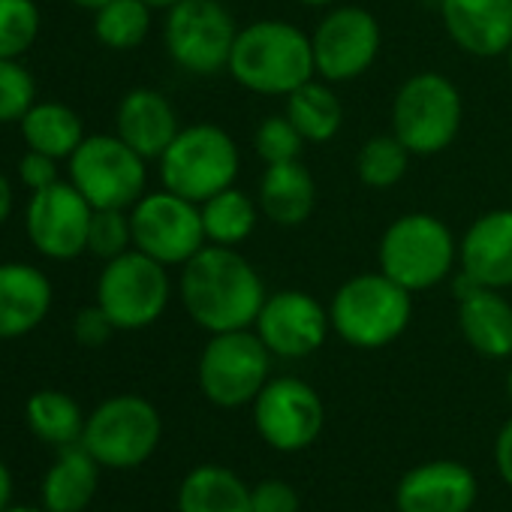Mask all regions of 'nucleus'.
<instances>
[{"label": "nucleus", "mask_w": 512, "mask_h": 512, "mask_svg": "<svg viewBox=\"0 0 512 512\" xmlns=\"http://www.w3.org/2000/svg\"><path fill=\"white\" fill-rule=\"evenodd\" d=\"M178 296L199 329L220 335L253 329L269 290L260 269L238 247L205 244L181 266Z\"/></svg>", "instance_id": "1"}, {"label": "nucleus", "mask_w": 512, "mask_h": 512, "mask_svg": "<svg viewBox=\"0 0 512 512\" xmlns=\"http://www.w3.org/2000/svg\"><path fill=\"white\" fill-rule=\"evenodd\" d=\"M226 73L250 94L287 100L317 79L311 34L287 19H256L238 31Z\"/></svg>", "instance_id": "2"}, {"label": "nucleus", "mask_w": 512, "mask_h": 512, "mask_svg": "<svg viewBox=\"0 0 512 512\" xmlns=\"http://www.w3.org/2000/svg\"><path fill=\"white\" fill-rule=\"evenodd\" d=\"M377 269L407 293H428L458 272V238L431 211L395 217L377 244Z\"/></svg>", "instance_id": "3"}, {"label": "nucleus", "mask_w": 512, "mask_h": 512, "mask_svg": "<svg viewBox=\"0 0 512 512\" xmlns=\"http://www.w3.org/2000/svg\"><path fill=\"white\" fill-rule=\"evenodd\" d=\"M332 332L356 350H383L413 323V293L389 275L362 272L347 278L329 302Z\"/></svg>", "instance_id": "4"}, {"label": "nucleus", "mask_w": 512, "mask_h": 512, "mask_svg": "<svg viewBox=\"0 0 512 512\" xmlns=\"http://www.w3.org/2000/svg\"><path fill=\"white\" fill-rule=\"evenodd\" d=\"M389 124L413 157H437L452 148L461 133V88L437 70L413 73L398 85L392 97Z\"/></svg>", "instance_id": "5"}, {"label": "nucleus", "mask_w": 512, "mask_h": 512, "mask_svg": "<svg viewBox=\"0 0 512 512\" xmlns=\"http://www.w3.org/2000/svg\"><path fill=\"white\" fill-rule=\"evenodd\" d=\"M160 184L196 205L235 184L241 172V151L229 130L211 121H196L178 130L163 151Z\"/></svg>", "instance_id": "6"}, {"label": "nucleus", "mask_w": 512, "mask_h": 512, "mask_svg": "<svg viewBox=\"0 0 512 512\" xmlns=\"http://www.w3.org/2000/svg\"><path fill=\"white\" fill-rule=\"evenodd\" d=\"M241 25L223 0H181L166 10L163 49L169 61L196 79L226 73Z\"/></svg>", "instance_id": "7"}, {"label": "nucleus", "mask_w": 512, "mask_h": 512, "mask_svg": "<svg viewBox=\"0 0 512 512\" xmlns=\"http://www.w3.org/2000/svg\"><path fill=\"white\" fill-rule=\"evenodd\" d=\"M272 353L253 329L208 335L196 380L202 395L220 410H238L256 401L272 380Z\"/></svg>", "instance_id": "8"}, {"label": "nucleus", "mask_w": 512, "mask_h": 512, "mask_svg": "<svg viewBox=\"0 0 512 512\" xmlns=\"http://www.w3.org/2000/svg\"><path fill=\"white\" fill-rule=\"evenodd\" d=\"M70 184L91 208L130 211L148 193V160L118 133H94L67 160Z\"/></svg>", "instance_id": "9"}, {"label": "nucleus", "mask_w": 512, "mask_h": 512, "mask_svg": "<svg viewBox=\"0 0 512 512\" xmlns=\"http://www.w3.org/2000/svg\"><path fill=\"white\" fill-rule=\"evenodd\" d=\"M172 299L169 269L142 250H127L109 260L97 278V305L118 332H139L154 326Z\"/></svg>", "instance_id": "10"}, {"label": "nucleus", "mask_w": 512, "mask_h": 512, "mask_svg": "<svg viewBox=\"0 0 512 512\" xmlns=\"http://www.w3.org/2000/svg\"><path fill=\"white\" fill-rule=\"evenodd\" d=\"M160 434L163 422L148 398L115 395L85 419L82 446L97 458V464L127 470L154 455Z\"/></svg>", "instance_id": "11"}, {"label": "nucleus", "mask_w": 512, "mask_h": 512, "mask_svg": "<svg viewBox=\"0 0 512 512\" xmlns=\"http://www.w3.org/2000/svg\"><path fill=\"white\" fill-rule=\"evenodd\" d=\"M317 76L329 85L362 79L380 58L383 28L377 16L356 4H335L311 31Z\"/></svg>", "instance_id": "12"}, {"label": "nucleus", "mask_w": 512, "mask_h": 512, "mask_svg": "<svg viewBox=\"0 0 512 512\" xmlns=\"http://www.w3.org/2000/svg\"><path fill=\"white\" fill-rule=\"evenodd\" d=\"M133 247L148 253L166 269H181L208 241L202 229V211L196 202L160 187L145 193L130 208Z\"/></svg>", "instance_id": "13"}, {"label": "nucleus", "mask_w": 512, "mask_h": 512, "mask_svg": "<svg viewBox=\"0 0 512 512\" xmlns=\"http://www.w3.org/2000/svg\"><path fill=\"white\" fill-rule=\"evenodd\" d=\"M250 407L256 434L278 452L308 449L326 425L320 392L299 377H272Z\"/></svg>", "instance_id": "14"}, {"label": "nucleus", "mask_w": 512, "mask_h": 512, "mask_svg": "<svg viewBox=\"0 0 512 512\" xmlns=\"http://www.w3.org/2000/svg\"><path fill=\"white\" fill-rule=\"evenodd\" d=\"M91 217V202L70 181H58L31 193L25 208V232L40 256L67 263L88 253Z\"/></svg>", "instance_id": "15"}, {"label": "nucleus", "mask_w": 512, "mask_h": 512, "mask_svg": "<svg viewBox=\"0 0 512 512\" xmlns=\"http://www.w3.org/2000/svg\"><path fill=\"white\" fill-rule=\"evenodd\" d=\"M253 332L275 359H308L326 344L332 320L329 308L308 290H278L266 296Z\"/></svg>", "instance_id": "16"}, {"label": "nucleus", "mask_w": 512, "mask_h": 512, "mask_svg": "<svg viewBox=\"0 0 512 512\" xmlns=\"http://www.w3.org/2000/svg\"><path fill=\"white\" fill-rule=\"evenodd\" d=\"M458 272L488 290H512V208L482 211L458 241Z\"/></svg>", "instance_id": "17"}, {"label": "nucleus", "mask_w": 512, "mask_h": 512, "mask_svg": "<svg viewBox=\"0 0 512 512\" xmlns=\"http://www.w3.org/2000/svg\"><path fill=\"white\" fill-rule=\"evenodd\" d=\"M449 40L470 58L494 61L512 46V0H437Z\"/></svg>", "instance_id": "18"}, {"label": "nucleus", "mask_w": 512, "mask_h": 512, "mask_svg": "<svg viewBox=\"0 0 512 512\" xmlns=\"http://www.w3.org/2000/svg\"><path fill=\"white\" fill-rule=\"evenodd\" d=\"M479 494L473 470L461 461H425L407 470L395 488L398 512H470Z\"/></svg>", "instance_id": "19"}, {"label": "nucleus", "mask_w": 512, "mask_h": 512, "mask_svg": "<svg viewBox=\"0 0 512 512\" xmlns=\"http://www.w3.org/2000/svg\"><path fill=\"white\" fill-rule=\"evenodd\" d=\"M455 320L467 347L482 359H509L512 356V302L503 290H488L470 284L461 272L455 281Z\"/></svg>", "instance_id": "20"}, {"label": "nucleus", "mask_w": 512, "mask_h": 512, "mask_svg": "<svg viewBox=\"0 0 512 512\" xmlns=\"http://www.w3.org/2000/svg\"><path fill=\"white\" fill-rule=\"evenodd\" d=\"M178 130V112L157 88H133L115 109V133L145 160H160Z\"/></svg>", "instance_id": "21"}, {"label": "nucleus", "mask_w": 512, "mask_h": 512, "mask_svg": "<svg viewBox=\"0 0 512 512\" xmlns=\"http://www.w3.org/2000/svg\"><path fill=\"white\" fill-rule=\"evenodd\" d=\"M52 311V281L31 263H0V341L31 335Z\"/></svg>", "instance_id": "22"}, {"label": "nucleus", "mask_w": 512, "mask_h": 512, "mask_svg": "<svg viewBox=\"0 0 512 512\" xmlns=\"http://www.w3.org/2000/svg\"><path fill=\"white\" fill-rule=\"evenodd\" d=\"M317 178L308 169L305 160H287L266 166L256 184V202L266 220H272L281 229L305 226L317 211Z\"/></svg>", "instance_id": "23"}, {"label": "nucleus", "mask_w": 512, "mask_h": 512, "mask_svg": "<svg viewBox=\"0 0 512 512\" xmlns=\"http://www.w3.org/2000/svg\"><path fill=\"white\" fill-rule=\"evenodd\" d=\"M97 458L79 443L61 446L55 464L43 479L46 512H82L97 494Z\"/></svg>", "instance_id": "24"}, {"label": "nucleus", "mask_w": 512, "mask_h": 512, "mask_svg": "<svg viewBox=\"0 0 512 512\" xmlns=\"http://www.w3.org/2000/svg\"><path fill=\"white\" fill-rule=\"evenodd\" d=\"M178 512H253L250 485L229 467L199 464L178 488Z\"/></svg>", "instance_id": "25"}, {"label": "nucleus", "mask_w": 512, "mask_h": 512, "mask_svg": "<svg viewBox=\"0 0 512 512\" xmlns=\"http://www.w3.org/2000/svg\"><path fill=\"white\" fill-rule=\"evenodd\" d=\"M19 130L31 151L49 154L55 160H70L73 151L85 142V124L79 112L55 100H37L22 115Z\"/></svg>", "instance_id": "26"}, {"label": "nucleus", "mask_w": 512, "mask_h": 512, "mask_svg": "<svg viewBox=\"0 0 512 512\" xmlns=\"http://www.w3.org/2000/svg\"><path fill=\"white\" fill-rule=\"evenodd\" d=\"M284 115L296 124L308 145H326L344 127V103L335 94V85L323 82L320 76L284 100Z\"/></svg>", "instance_id": "27"}, {"label": "nucleus", "mask_w": 512, "mask_h": 512, "mask_svg": "<svg viewBox=\"0 0 512 512\" xmlns=\"http://www.w3.org/2000/svg\"><path fill=\"white\" fill-rule=\"evenodd\" d=\"M202 211V229L208 244H223V247H241L260 226V202L256 196L238 190L235 184L214 193L199 205Z\"/></svg>", "instance_id": "28"}, {"label": "nucleus", "mask_w": 512, "mask_h": 512, "mask_svg": "<svg viewBox=\"0 0 512 512\" xmlns=\"http://www.w3.org/2000/svg\"><path fill=\"white\" fill-rule=\"evenodd\" d=\"M25 416H28L31 431L40 440H46V443L70 446V443H79L82 440L85 416H82V407L67 392H58V389H40V392H34L28 398Z\"/></svg>", "instance_id": "29"}, {"label": "nucleus", "mask_w": 512, "mask_h": 512, "mask_svg": "<svg viewBox=\"0 0 512 512\" xmlns=\"http://www.w3.org/2000/svg\"><path fill=\"white\" fill-rule=\"evenodd\" d=\"M151 16L154 10L145 0H112L94 13V37L112 52L139 49L151 34Z\"/></svg>", "instance_id": "30"}, {"label": "nucleus", "mask_w": 512, "mask_h": 512, "mask_svg": "<svg viewBox=\"0 0 512 512\" xmlns=\"http://www.w3.org/2000/svg\"><path fill=\"white\" fill-rule=\"evenodd\" d=\"M410 160L413 154L407 151V145L389 130L362 142L356 154V178L371 190H392L407 178Z\"/></svg>", "instance_id": "31"}, {"label": "nucleus", "mask_w": 512, "mask_h": 512, "mask_svg": "<svg viewBox=\"0 0 512 512\" xmlns=\"http://www.w3.org/2000/svg\"><path fill=\"white\" fill-rule=\"evenodd\" d=\"M37 0H0V58H22L40 40Z\"/></svg>", "instance_id": "32"}, {"label": "nucleus", "mask_w": 512, "mask_h": 512, "mask_svg": "<svg viewBox=\"0 0 512 512\" xmlns=\"http://www.w3.org/2000/svg\"><path fill=\"white\" fill-rule=\"evenodd\" d=\"M305 139L296 130V124L281 112V115H266L253 130V151L263 160V166L287 163V160H302L305 154Z\"/></svg>", "instance_id": "33"}, {"label": "nucleus", "mask_w": 512, "mask_h": 512, "mask_svg": "<svg viewBox=\"0 0 512 512\" xmlns=\"http://www.w3.org/2000/svg\"><path fill=\"white\" fill-rule=\"evenodd\" d=\"M133 250V223L124 208H94L88 229V253L109 263L115 256Z\"/></svg>", "instance_id": "34"}, {"label": "nucleus", "mask_w": 512, "mask_h": 512, "mask_svg": "<svg viewBox=\"0 0 512 512\" xmlns=\"http://www.w3.org/2000/svg\"><path fill=\"white\" fill-rule=\"evenodd\" d=\"M37 103V82L19 58H0V124H19Z\"/></svg>", "instance_id": "35"}, {"label": "nucleus", "mask_w": 512, "mask_h": 512, "mask_svg": "<svg viewBox=\"0 0 512 512\" xmlns=\"http://www.w3.org/2000/svg\"><path fill=\"white\" fill-rule=\"evenodd\" d=\"M253 512H299V491L284 479H263L250 488Z\"/></svg>", "instance_id": "36"}, {"label": "nucleus", "mask_w": 512, "mask_h": 512, "mask_svg": "<svg viewBox=\"0 0 512 512\" xmlns=\"http://www.w3.org/2000/svg\"><path fill=\"white\" fill-rule=\"evenodd\" d=\"M118 329H115V323L106 317V311L94 302V305H88V308H82L79 314H76V320H73V338L82 344V347H103V344H109V338L115 335Z\"/></svg>", "instance_id": "37"}, {"label": "nucleus", "mask_w": 512, "mask_h": 512, "mask_svg": "<svg viewBox=\"0 0 512 512\" xmlns=\"http://www.w3.org/2000/svg\"><path fill=\"white\" fill-rule=\"evenodd\" d=\"M58 163H61V160H55V157H49V154H40V151H31V148H28V151L22 154V160H19V178H22V184H25L31 193L46 190V187H52V184L61 181Z\"/></svg>", "instance_id": "38"}, {"label": "nucleus", "mask_w": 512, "mask_h": 512, "mask_svg": "<svg viewBox=\"0 0 512 512\" xmlns=\"http://www.w3.org/2000/svg\"><path fill=\"white\" fill-rule=\"evenodd\" d=\"M494 464H497L500 479L512 488V419H506L503 428L497 431V440H494Z\"/></svg>", "instance_id": "39"}, {"label": "nucleus", "mask_w": 512, "mask_h": 512, "mask_svg": "<svg viewBox=\"0 0 512 512\" xmlns=\"http://www.w3.org/2000/svg\"><path fill=\"white\" fill-rule=\"evenodd\" d=\"M13 205H16V193H13V184L10 178L0 172V223H7L10 214H13Z\"/></svg>", "instance_id": "40"}, {"label": "nucleus", "mask_w": 512, "mask_h": 512, "mask_svg": "<svg viewBox=\"0 0 512 512\" xmlns=\"http://www.w3.org/2000/svg\"><path fill=\"white\" fill-rule=\"evenodd\" d=\"M10 497H13V476H10L7 464L0 461V512L10 509Z\"/></svg>", "instance_id": "41"}, {"label": "nucleus", "mask_w": 512, "mask_h": 512, "mask_svg": "<svg viewBox=\"0 0 512 512\" xmlns=\"http://www.w3.org/2000/svg\"><path fill=\"white\" fill-rule=\"evenodd\" d=\"M73 7H79V10H88V13H97V10H103L106 4H112V0H70Z\"/></svg>", "instance_id": "42"}, {"label": "nucleus", "mask_w": 512, "mask_h": 512, "mask_svg": "<svg viewBox=\"0 0 512 512\" xmlns=\"http://www.w3.org/2000/svg\"><path fill=\"white\" fill-rule=\"evenodd\" d=\"M302 7H314V10H329L335 4H341V0H299Z\"/></svg>", "instance_id": "43"}, {"label": "nucleus", "mask_w": 512, "mask_h": 512, "mask_svg": "<svg viewBox=\"0 0 512 512\" xmlns=\"http://www.w3.org/2000/svg\"><path fill=\"white\" fill-rule=\"evenodd\" d=\"M145 4L151 7V10H169V7H175V4H181V0H145Z\"/></svg>", "instance_id": "44"}, {"label": "nucleus", "mask_w": 512, "mask_h": 512, "mask_svg": "<svg viewBox=\"0 0 512 512\" xmlns=\"http://www.w3.org/2000/svg\"><path fill=\"white\" fill-rule=\"evenodd\" d=\"M506 395H509V401H512V365H509V377H506Z\"/></svg>", "instance_id": "45"}, {"label": "nucleus", "mask_w": 512, "mask_h": 512, "mask_svg": "<svg viewBox=\"0 0 512 512\" xmlns=\"http://www.w3.org/2000/svg\"><path fill=\"white\" fill-rule=\"evenodd\" d=\"M4 512H40V509H31V506H16V509H4Z\"/></svg>", "instance_id": "46"}, {"label": "nucleus", "mask_w": 512, "mask_h": 512, "mask_svg": "<svg viewBox=\"0 0 512 512\" xmlns=\"http://www.w3.org/2000/svg\"><path fill=\"white\" fill-rule=\"evenodd\" d=\"M503 58H506V64H509V73H512V46H509V52H506Z\"/></svg>", "instance_id": "47"}]
</instances>
